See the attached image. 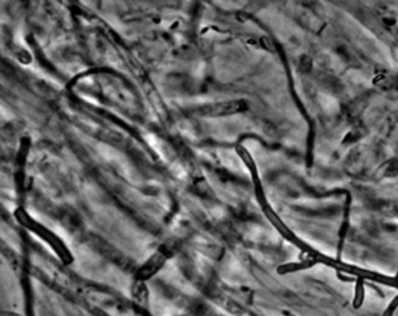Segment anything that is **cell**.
I'll return each instance as SVG.
<instances>
[{
    "label": "cell",
    "instance_id": "obj_2",
    "mask_svg": "<svg viewBox=\"0 0 398 316\" xmlns=\"http://www.w3.org/2000/svg\"><path fill=\"white\" fill-rule=\"evenodd\" d=\"M245 109L246 105L244 101H226L198 106V108L191 110L190 113L193 116L202 117V118H219V117H227L241 113Z\"/></svg>",
    "mask_w": 398,
    "mask_h": 316
},
{
    "label": "cell",
    "instance_id": "obj_6",
    "mask_svg": "<svg viewBox=\"0 0 398 316\" xmlns=\"http://www.w3.org/2000/svg\"><path fill=\"white\" fill-rule=\"evenodd\" d=\"M364 301V285L363 281L359 279L356 281L355 285V293H354V300H353V307L360 308L363 304Z\"/></svg>",
    "mask_w": 398,
    "mask_h": 316
},
{
    "label": "cell",
    "instance_id": "obj_4",
    "mask_svg": "<svg viewBox=\"0 0 398 316\" xmlns=\"http://www.w3.org/2000/svg\"><path fill=\"white\" fill-rule=\"evenodd\" d=\"M168 259V253L166 250H158V251L146 260V263L139 267L137 272L138 280H149L157 274L161 270V267L165 265V263Z\"/></svg>",
    "mask_w": 398,
    "mask_h": 316
},
{
    "label": "cell",
    "instance_id": "obj_7",
    "mask_svg": "<svg viewBox=\"0 0 398 316\" xmlns=\"http://www.w3.org/2000/svg\"><path fill=\"white\" fill-rule=\"evenodd\" d=\"M397 308H398V294L391 300V302L388 304V307H386L384 313H383V316H392Z\"/></svg>",
    "mask_w": 398,
    "mask_h": 316
},
{
    "label": "cell",
    "instance_id": "obj_8",
    "mask_svg": "<svg viewBox=\"0 0 398 316\" xmlns=\"http://www.w3.org/2000/svg\"><path fill=\"white\" fill-rule=\"evenodd\" d=\"M396 278H397V280H398V271H397V274H396Z\"/></svg>",
    "mask_w": 398,
    "mask_h": 316
},
{
    "label": "cell",
    "instance_id": "obj_5",
    "mask_svg": "<svg viewBox=\"0 0 398 316\" xmlns=\"http://www.w3.org/2000/svg\"><path fill=\"white\" fill-rule=\"evenodd\" d=\"M313 265H314V262H312V260H305L303 263H290L286 264V265L279 266L277 272L279 274H286V273H291V272L306 270V268H309Z\"/></svg>",
    "mask_w": 398,
    "mask_h": 316
},
{
    "label": "cell",
    "instance_id": "obj_3",
    "mask_svg": "<svg viewBox=\"0 0 398 316\" xmlns=\"http://www.w3.org/2000/svg\"><path fill=\"white\" fill-rule=\"evenodd\" d=\"M235 149H236V153H237V155L239 156V159H241L242 163L245 165V167L248 168L250 175H251L253 188H255V194H256V198H257L258 203H259L261 209L267 208L268 207L267 197H265L263 186H261L259 175H258V171H257L255 160H253L251 154H250L249 150L246 149L244 146L237 145Z\"/></svg>",
    "mask_w": 398,
    "mask_h": 316
},
{
    "label": "cell",
    "instance_id": "obj_1",
    "mask_svg": "<svg viewBox=\"0 0 398 316\" xmlns=\"http://www.w3.org/2000/svg\"><path fill=\"white\" fill-rule=\"evenodd\" d=\"M14 218L21 226H24L26 230L31 231L33 234L38 236L40 240H42L46 244L50 246L60 260L65 265H69L74 262V256L65 245L63 241L57 236L56 233L53 232L50 229L36 220L34 217L29 215V212L25 208L19 207L14 210Z\"/></svg>",
    "mask_w": 398,
    "mask_h": 316
}]
</instances>
